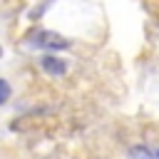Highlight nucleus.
<instances>
[{
  "instance_id": "f257e3e1",
  "label": "nucleus",
  "mask_w": 159,
  "mask_h": 159,
  "mask_svg": "<svg viewBox=\"0 0 159 159\" xmlns=\"http://www.w3.org/2000/svg\"><path fill=\"white\" fill-rule=\"evenodd\" d=\"M35 42H37L40 47H50V50H62V47H70V40H65L62 35L50 32V30H40V32H37V37H35Z\"/></svg>"
},
{
  "instance_id": "f03ea898",
  "label": "nucleus",
  "mask_w": 159,
  "mask_h": 159,
  "mask_svg": "<svg viewBox=\"0 0 159 159\" xmlns=\"http://www.w3.org/2000/svg\"><path fill=\"white\" fill-rule=\"evenodd\" d=\"M40 65H42V70H45L47 75H55V77H60V75H65V72H67V65H65L62 60L52 57V55L42 57V60H40Z\"/></svg>"
},
{
  "instance_id": "7ed1b4c3",
  "label": "nucleus",
  "mask_w": 159,
  "mask_h": 159,
  "mask_svg": "<svg viewBox=\"0 0 159 159\" xmlns=\"http://www.w3.org/2000/svg\"><path fill=\"white\" fill-rule=\"evenodd\" d=\"M132 159H157V154H152L147 147H134L132 149Z\"/></svg>"
},
{
  "instance_id": "20e7f679",
  "label": "nucleus",
  "mask_w": 159,
  "mask_h": 159,
  "mask_svg": "<svg viewBox=\"0 0 159 159\" xmlns=\"http://www.w3.org/2000/svg\"><path fill=\"white\" fill-rule=\"evenodd\" d=\"M5 99H10V84L2 80V102H5Z\"/></svg>"
},
{
  "instance_id": "39448f33",
  "label": "nucleus",
  "mask_w": 159,
  "mask_h": 159,
  "mask_svg": "<svg viewBox=\"0 0 159 159\" xmlns=\"http://www.w3.org/2000/svg\"><path fill=\"white\" fill-rule=\"evenodd\" d=\"M154 154H157V159H159V152H154Z\"/></svg>"
}]
</instances>
